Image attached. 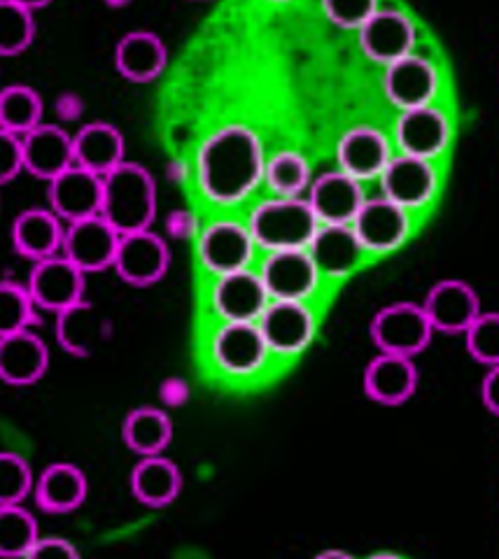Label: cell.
<instances>
[{
    "mask_svg": "<svg viewBox=\"0 0 499 559\" xmlns=\"http://www.w3.org/2000/svg\"><path fill=\"white\" fill-rule=\"evenodd\" d=\"M266 147L252 127L231 121L205 135L192 162V182L199 197L217 207L246 205L264 187Z\"/></svg>",
    "mask_w": 499,
    "mask_h": 559,
    "instance_id": "cell-1",
    "label": "cell"
},
{
    "mask_svg": "<svg viewBox=\"0 0 499 559\" xmlns=\"http://www.w3.org/2000/svg\"><path fill=\"white\" fill-rule=\"evenodd\" d=\"M203 359L213 376L231 384L260 382L278 366L257 324L211 322L203 341Z\"/></svg>",
    "mask_w": 499,
    "mask_h": 559,
    "instance_id": "cell-2",
    "label": "cell"
},
{
    "mask_svg": "<svg viewBox=\"0 0 499 559\" xmlns=\"http://www.w3.org/2000/svg\"><path fill=\"white\" fill-rule=\"evenodd\" d=\"M157 182L145 166L124 162L103 178L100 217L119 236L152 229L154 219H157Z\"/></svg>",
    "mask_w": 499,
    "mask_h": 559,
    "instance_id": "cell-3",
    "label": "cell"
},
{
    "mask_svg": "<svg viewBox=\"0 0 499 559\" xmlns=\"http://www.w3.org/2000/svg\"><path fill=\"white\" fill-rule=\"evenodd\" d=\"M246 224L260 254L308 250L320 222L306 199L264 197L248 213Z\"/></svg>",
    "mask_w": 499,
    "mask_h": 559,
    "instance_id": "cell-4",
    "label": "cell"
},
{
    "mask_svg": "<svg viewBox=\"0 0 499 559\" xmlns=\"http://www.w3.org/2000/svg\"><path fill=\"white\" fill-rule=\"evenodd\" d=\"M194 250L199 269L209 280L257 269V257H260L246 217L234 215H217L205 222Z\"/></svg>",
    "mask_w": 499,
    "mask_h": 559,
    "instance_id": "cell-5",
    "label": "cell"
},
{
    "mask_svg": "<svg viewBox=\"0 0 499 559\" xmlns=\"http://www.w3.org/2000/svg\"><path fill=\"white\" fill-rule=\"evenodd\" d=\"M269 304L257 269L215 277L205 289V310L213 324H257Z\"/></svg>",
    "mask_w": 499,
    "mask_h": 559,
    "instance_id": "cell-6",
    "label": "cell"
},
{
    "mask_svg": "<svg viewBox=\"0 0 499 559\" xmlns=\"http://www.w3.org/2000/svg\"><path fill=\"white\" fill-rule=\"evenodd\" d=\"M369 336L381 355L416 359L432 343L435 329L429 324L420 304L400 301L373 314Z\"/></svg>",
    "mask_w": 499,
    "mask_h": 559,
    "instance_id": "cell-7",
    "label": "cell"
},
{
    "mask_svg": "<svg viewBox=\"0 0 499 559\" xmlns=\"http://www.w3.org/2000/svg\"><path fill=\"white\" fill-rule=\"evenodd\" d=\"M275 361H292L313 345L320 326L316 304L271 301L257 322Z\"/></svg>",
    "mask_w": 499,
    "mask_h": 559,
    "instance_id": "cell-8",
    "label": "cell"
},
{
    "mask_svg": "<svg viewBox=\"0 0 499 559\" xmlns=\"http://www.w3.org/2000/svg\"><path fill=\"white\" fill-rule=\"evenodd\" d=\"M257 273H260L271 301L316 304L326 285L308 250L262 254Z\"/></svg>",
    "mask_w": 499,
    "mask_h": 559,
    "instance_id": "cell-9",
    "label": "cell"
},
{
    "mask_svg": "<svg viewBox=\"0 0 499 559\" xmlns=\"http://www.w3.org/2000/svg\"><path fill=\"white\" fill-rule=\"evenodd\" d=\"M357 43L369 61L388 68L416 55L418 26L406 10L378 8L367 26L357 33Z\"/></svg>",
    "mask_w": 499,
    "mask_h": 559,
    "instance_id": "cell-10",
    "label": "cell"
},
{
    "mask_svg": "<svg viewBox=\"0 0 499 559\" xmlns=\"http://www.w3.org/2000/svg\"><path fill=\"white\" fill-rule=\"evenodd\" d=\"M381 197L394 205L404 207L406 213L427 207L439 194L441 175L435 162L416 159V156L394 154L388 168L378 178Z\"/></svg>",
    "mask_w": 499,
    "mask_h": 559,
    "instance_id": "cell-11",
    "label": "cell"
},
{
    "mask_svg": "<svg viewBox=\"0 0 499 559\" xmlns=\"http://www.w3.org/2000/svg\"><path fill=\"white\" fill-rule=\"evenodd\" d=\"M453 140L451 117L439 105L400 112L392 129V145L397 154L437 162Z\"/></svg>",
    "mask_w": 499,
    "mask_h": 559,
    "instance_id": "cell-12",
    "label": "cell"
},
{
    "mask_svg": "<svg viewBox=\"0 0 499 559\" xmlns=\"http://www.w3.org/2000/svg\"><path fill=\"white\" fill-rule=\"evenodd\" d=\"M351 226L369 257H383L397 252L408 242L413 215L378 194L365 201Z\"/></svg>",
    "mask_w": 499,
    "mask_h": 559,
    "instance_id": "cell-13",
    "label": "cell"
},
{
    "mask_svg": "<svg viewBox=\"0 0 499 559\" xmlns=\"http://www.w3.org/2000/svg\"><path fill=\"white\" fill-rule=\"evenodd\" d=\"M26 289L40 312L59 314L66 308L87 301L84 299L87 275L73 266L63 254H57L33 264L26 280Z\"/></svg>",
    "mask_w": 499,
    "mask_h": 559,
    "instance_id": "cell-14",
    "label": "cell"
},
{
    "mask_svg": "<svg viewBox=\"0 0 499 559\" xmlns=\"http://www.w3.org/2000/svg\"><path fill=\"white\" fill-rule=\"evenodd\" d=\"M383 92L400 112L429 108V105H437L441 73L432 59L416 51V55L385 68Z\"/></svg>",
    "mask_w": 499,
    "mask_h": 559,
    "instance_id": "cell-15",
    "label": "cell"
},
{
    "mask_svg": "<svg viewBox=\"0 0 499 559\" xmlns=\"http://www.w3.org/2000/svg\"><path fill=\"white\" fill-rule=\"evenodd\" d=\"M170 269V248L164 236L152 229L127 234L119 240L112 271L129 287L145 289L162 283Z\"/></svg>",
    "mask_w": 499,
    "mask_h": 559,
    "instance_id": "cell-16",
    "label": "cell"
},
{
    "mask_svg": "<svg viewBox=\"0 0 499 559\" xmlns=\"http://www.w3.org/2000/svg\"><path fill=\"white\" fill-rule=\"evenodd\" d=\"M420 306L435 334L445 336H464V331L484 312L478 292L470 283L455 277L441 280L435 287H429Z\"/></svg>",
    "mask_w": 499,
    "mask_h": 559,
    "instance_id": "cell-17",
    "label": "cell"
},
{
    "mask_svg": "<svg viewBox=\"0 0 499 559\" xmlns=\"http://www.w3.org/2000/svg\"><path fill=\"white\" fill-rule=\"evenodd\" d=\"M394 154L397 152H394L392 138L381 129L369 124L353 127L336 143V168L363 185L378 182Z\"/></svg>",
    "mask_w": 499,
    "mask_h": 559,
    "instance_id": "cell-18",
    "label": "cell"
},
{
    "mask_svg": "<svg viewBox=\"0 0 499 559\" xmlns=\"http://www.w3.org/2000/svg\"><path fill=\"white\" fill-rule=\"evenodd\" d=\"M318 273L326 285L348 280L367 264L369 254L355 236L351 224H320L318 234L308 245Z\"/></svg>",
    "mask_w": 499,
    "mask_h": 559,
    "instance_id": "cell-19",
    "label": "cell"
},
{
    "mask_svg": "<svg viewBox=\"0 0 499 559\" xmlns=\"http://www.w3.org/2000/svg\"><path fill=\"white\" fill-rule=\"evenodd\" d=\"M119 240H122V236L100 215H96L75 224H66L61 254L84 275L103 273L112 269Z\"/></svg>",
    "mask_w": 499,
    "mask_h": 559,
    "instance_id": "cell-20",
    "label": "cell"
},
{
    "mask_svg": "<svg viewBox=\"0 0 499 559\" xmlns=\"http://www.w3.org/2000/svg\"><path fill=\"white\" fill-rule=\"evenodd\" d=\"M103 178L80 166H71L47 182V207L63 224H75L100 215Z\"/></svg>",
    "mask_w": 499,
    "mask_h": 559,
    "instance_id": "cell-21",
    "label": "cell"
},
{
    "mask_svg": "<svg viewBox=\"0 0 499 559\" xmlns=\"http://www.w3.org/2000/svg\"><path fill=\"white\" fill-rule=\"evenodd\" d=\"M365 185L338 168L316 175L306 201L320 224H353L367 201Z\"/></svg>",
    "mask_w": 499,
    "mask_h": 559,
    "instance_id": "cell-22",
    "label": "cell"
},
{
    "mask_svg": "<svg viewBox=\"0 0 499 559\" xmlns=\"http://www.w3.org/2000/svg\"><path fill=\"white\" fill-rule=\"evenodd\" d=\"M416 359L378 353L365 369L363 390L378 406H402L418 392Z\"/></svg>",
    "mask_w": 499,
    "mask_h": 559,
    "instance_id": "cell-23",
    "label": "cell"
},
{
    "mask_svg": "<svg viewBox=\"0 0 499 559\" xmlns=\"http://www.w3.org/2000/svg\"><path fill=\"white\" fill-rule=\"evenodd\" d=\"M90 495V480L84 471L71 462L47 464L36 476L33 499L47 515H68L82 509Z\"/></svg>",
    "mask_w": 499,
    "mask_h": 559,
    "instance_id": "cell-24",
    "label": "cell"
},
{
    "mask_svg": "<svg viewBox=\"0 0 499 559\" xmlns=\"http://www.w3.org/2000/svg\"><path fill=\"white\" fill-rule=\"evenodd\" d=\"M22 150L24 170L45 182H51L61 173L75 166L73 135L57 124H45L43 121L38 129H33L22 138Z\"/></svg>",
    "mask_w": 499,
    "mask_h": 559,
    "instance_id": "cell-25",
    "label": "cell"
},
{
    "mask_svg": "<svg viewBox=\"0 0 499 559\" xmlns=\"http://www.w3.org/2000/svg\"><path fill=\"white\" fill-rule=\"evenodd\" d=\"M49 369V347L36 331L0 338V382L10 388H31Z\"/></svg>",
    "mask_w": 499,
    "mask_h": 559,
    "instance_id": "cell-26",
    "label": "cell"
},
{
    "mask_svg": "<svg viewBox=\"0 0 499 559\" xmlns=\"http://www.w3.org/2000/svg\"><path fill=\"white\" fill-rule=\"evenodd\" d=\"M66 224L49 207H28L12 222V248L33 264L61 254Z\"/></svg>",
    "mask_w": 499,
    "mask_h": 559,
    "instance_id": "cell-27",
    "label": "cell"
},
{
    "mask_svg": "<svg viewBox=\"0 0 499 559\" xmlns=\"http://www.w3.org/2000/svg\"><path fill=\"white\" fill-rule=\"evenodd\" d=\"M117 73L133 84L157 80L168 63V49L157 33L131 31L115 47Z\"/></svg>",
    "mask_w": 499,
    "mask_h": 559,
    "instance_id": "cell-28",
    "label": "cell"
},
{
    "mask_svg": "<svg viewBox=\"0 0 499 559\" xmlns=\"http://www.w3.org/2000/svg\"><path fill=\"white\" fill-rule=\"evenodd\" d=\"M182 483L180 466L164 454L138 460L129 478L133 499L152 511L168 509L170 503H176L182 492Z\"/></svg>",
    "mask_w": 499,
    "mask_h": 559,
    "instance_id": "cell-29",
    "label": "cell"
},
{
    "mask_svg": "<svg viewBox=\"0 0 499 559\" xmlns=\"http://www.w3.org/2000/svg\"><path fill=\"white\" fill-rule=\"evenodd\" d=\"M75 166L106 178L127 162V140L108 121H92L73 135Z\"/></svg>",
    "mask_w": 499,
    "mask_h": 559,
    "instance_id": "cell-30",
    "label": "cell"
},
{
    "mask_svg": "<svg viewBox=\"0 0 499 559\" xmlns=\"http://www.w3.org/2000/svg\"><path fill=\"white\" fill-rule=\"evenodd\" d=\"M55 334L66 355L90 357L98 343L106 338V320L90 301H82L57 314Z\"/></svg>",
    "mask_w": 499,
    "mask_h": 559,
    "instance_id": "cell-31",
    "label": "cell"
},
{
    "mask_svg": "<svg viewBox=\"0 0 499 559\" xmlns=\"http://www.w3.org/2000/svg\"><path fill=\"white\" fill-rule=\"evenodd\" d=\"M122 441L138 457H157L174 441V419L164 408H133L122 423Z\"/></svg>",
    "mask_w": 499,
    "mask_h": 559,
    "instance_id": "cell-32",
    "label": "cell"
},
{
    "mask_svg": "<svg viewBox=\"0 0 499 559\" xmlns=\"http://www.w3.org/2000/svg\"><path fill=\"white\" fill-rule=\"evenodd\" d=\"M316 180L313 166L299 150H278L266 156L264 189L266 197L306 199Z\"/></svg>",
    "mask_w": 499,
    "mask_h": 559,
    "instance_id": "cell-33",
    "label": "cell"
},
{
    "mask_svg": "<svg viewBox=\"0 0 499 559\" xmlns=\"http://www.w3.org/2000/svg\"><path fill=\"white\" fill-rule=\"evenodd\" d=\"M43 96L28 84H10L0 90V129L24 138L43 124Z\"/></svg>",
    "mask_w": 499,
    "mask_h": 559,
    "instance_id": "cell-34",
    "label": "cell"
},
{
    "mask_svg": "<svg viewBox=\"0 0 499 559\" xmlns=\"http://www.w3.org/2000/svg\"><path fill=\"white\" fill-rule=\"evenodd\" d=\"M40 540L38 520L24 506H0V559H24Z\"/></svg>",
    "mask_w": 499,
    "mask_h": 559,
    "instance_id": "cell-35",
    "label": "cell"
},
{
    "mask_svg": "<svg viewBox=\"0 0 499 559\" xmlns=\"http://www.w3.org/2000/svg\"><path fill=\"white\" fill-rule=\"evenodd\" d=\"M36 38V14L24 0H0V59L26 51Z\"/></svg>",
    "mask_w": 499,
    "mask_h": 559,
    "instance_id": "cell-36",
    "label": "cell"
},
{
    "mask_svg": "<svg viewBox=\"0 0 499 559\" xmlns=\"http://www.w3.org/2000/svg\"><path fill=\"white\" fill-rule=\"evenodd\" d=\"M40 310L33 304L26 285L0 283V338L22 334L40 324Z\"/></svg>",
    "mask_w": 499,
    "mask_h": 559,
    "instance_id": "cell-37",
    "label": "cell"
},
{
    "mask_svg": "<svg viewBox=\"0 0 499 559\" xmlns=\"http://www.w3.org/2000/svg\"><path fill=\"white\" fill-rule=\"evenodd\" d=\"M36 474L20 452L0 450V506H24L33 497Z\"/></svg>",
    "mask_w": 499,
    "mask_h": 559,
    "instance_id": "cell-38",
    "label": "cell"
},
{
    "mask_svg": "<svg viewBox=\"0 0 499 559\" xmlns=\"http://www.w3.org/2000/svg\"><path fill=\"white\" fill-rule=\"evenodd\" d=\"M464 347L486 369L499 366V312H480L476 322L464 331Z\"/></svg>",
    "mask_w": 499,
    "mask_h": 559,
    "instance_id": "cell-39",
    "label": "cell"
},
{
    "mask_svg": "<svg viewBox=\"0 0 499 559\" xmlns=\"http://www.w3.org/2000/svg\"><path fill=\"white\" fill-rule=\"evenodd\" d=\"M381 8L376 0H324L322 3V14L324 20L334 24L341 31H355L359 33L376 10Z\"/></svg>",
    "mask_w": 499,
    "mask_h": 559,
    "instance_id": "cell-40",
    "label": "cell"
},
{
    "mask_svg": "<svg viewBox=\"0 0 499 559\" xmlns=\"http://www.w3.org/2000/svg\"><path fill=\"white\" fill-rule=\"evenodd\" d=\"M203 224L205 222L201 219V215L194 207H174V210H168L164 217V231L170 240L197 242Z\"/></svg>",
    "mask_w": 499,
    "mask_h": 559,
    "instance_id": "cell-41",
    "label": "cell"
},
{
    "mask_svg": "<svg viewBox=\"0 0 499 559\" xmlns=\"http://www.w3.org/2000/svg\"><path fill=\"white\" fill-rule=\"evenodd\" d=\"M24 170L22 138L0 129V187L12 182Z\"/></svg>",
    "mask_w": 499,
    "mask_h": 559,
    "instance_id": "cell-42",
    "label": "cell"
},
{
    "mask_svg": "<svg viewBox=\"0 0 499 559\" xmlns=\"http://www.w3.org/2000/svg\"><path fill=\"white\" fill-rule=\"evenodd\" d=\"M24 559H82V557L71 540L59 538V536H47V538L40 536L38 544L31 548V552Z\"/></svg>",
    "mask_w": 499,
    "mask_h": 559,
    "instance_id": "cell-43",
    "label": "cell"
},
{
    "mask_svg": "<svg viewBox=\"0 0 499 559\" xmlns=\"http://www.w3.org/2000/svg\"><path fill=\"white\" fill-rule=\"evenodd\" d=\"M192 396V384L182 376H168L159 382V401L166 411L182 408Z\"/></svg>",
    "mask_w": 499,
    "mask_h": 559,
    "instance_id": "cell-44",
    "label": "cell"
},
{
    "mask_svg": "<svg viewBox=\"0 0 499 559\" xmlns=\"http://www.w3.org/2000/svg\"><path fill=\"white\" fill-rule=\"evenodd\" d=\"M84 108H87V105H84V98L78 92H63L55 100V112L61 121H66V124L68 121H80Z\"/></svg>",
    "mask_w": 499,
    "mask_h": 559,
    "instance_id": "cell-45",
    "label": "cell"
},
{
    "mask_svg": "<svg viewBox=\"0 0 499 559\" xmlns=\"http://www.w3.org/2000/svg\"><path fill=\"white\" fill-rule=\"evenodd\" d=\"M480 404L484 408L499 417V366H492V369L486 371L484 380H480Z\"/></svg>",
    "mask_w": 499,
    "mask_h": 559,
    "instance_id": "cell-46",
    "label": "cell"
},
{
    "mask_svg": "<svg viewBox=\"0 0 499 559\" xmlns=\"http://www.w3.org/2000/svg\"><path fill=\"white\" fill-rule=\"evenodd\" d=\"M166 178H168L170 182H176V185L192 180V164L180 159V156H176V159H170V162L166 164Z\"/></svg>",
    "mask_w": 499,
    "mask_h": 559,
    "instance_id": "cell-47",
    "label": "cell"
},
{
    "mask_svg": "<svg viewBox=\"0 0 499 559\" xmlns=\"http://www.w3.org/2000/svg\"><path fill=\"white\" fill-rule=\"evenodd\" d=\"M313 559H355L351 552H346V550H336V548H332V550H322V552H318Z\"/></svg>",
    "mask_w": 499,
    "mask_h": 559,
    "instance_id": "cell-48",
    "label": "cell"
},
{
    "mask_svg": "<svg viewBox=\"0 0 499 559\" xmlns=\"http://www.w3.org/2000/svg\"><path fill=\"white\" fill-rule=\"evenodd\" d=\"M367 559H406V557H402V555H397V552H373V555L367 557Z\"/></svg>",
    "mask_w": 499,
    "mask_h": 559,
    "instance_id": "cell-49",
    "label": "cell"
}]
</instances>
